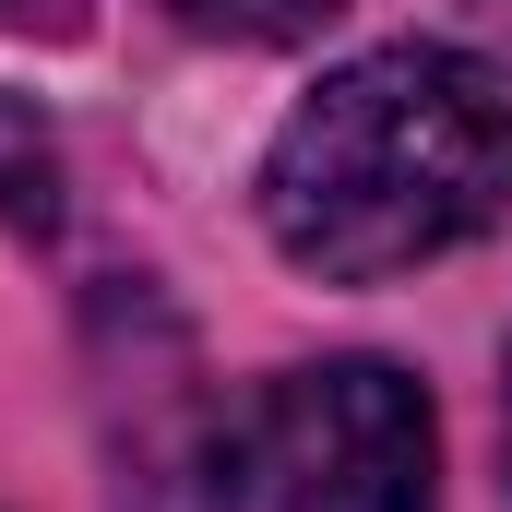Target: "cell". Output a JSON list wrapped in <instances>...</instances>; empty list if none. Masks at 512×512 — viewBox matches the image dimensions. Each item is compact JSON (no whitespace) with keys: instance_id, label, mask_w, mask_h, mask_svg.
Masks as SVG:
<instances>
[{"instance_id":"3957f363","label":"cell","mask_w":512,"mask_h":512,"mask_svg":"<svg viewBox=\"0 0 512 512\" xmlns=\"http://www.w3.org/2000/svg\"><path fill=\"white\" fill-rule=\"evenodd\" d=\"M167 24H191V36H215V48H298V36H322L346 0H155Z\"/></svg>"},{"instance_id":"7a4b0ae2","label":"cell","mask_w":512,"mask_h":512,"mask_svg":"<svg viewBox=\"0 0 512 512\" xmlns=\"http://www.w3.org/2000/svg\"><path fill=\"white\" fill-rule=\"evenodd\" d=\"M441 441L393 358H310L227 417L215 512H429Z\"/></svg>"},{"instance_id":"6da1fadb","label":"cell","mask_w":512,"mask_h":512,"mask_svg":"<svg viewBox=\"0 0 512 512\" xmlns=\"http://www.w3.org/2000/svg\"><path fill=\"white\" fill-rule=\"evenodd\" d=\"M512 215V72L477 48H370L262 155V227L322 286H382Z\"/></svg>"},{"instance_id":"277c9868","label":"cell","mask_w":512,"mask_h":512,"mask_svg":"<svg viewBox=\"0 0 512 512\" xmlns=\"http://www.w3.org/2000/svg\"><path fill=\"white\" fill-rule=\"evenodd\" d=\"M501 453H512V358H501Z\"/></svg>"}]
</instances>
